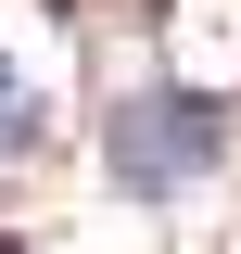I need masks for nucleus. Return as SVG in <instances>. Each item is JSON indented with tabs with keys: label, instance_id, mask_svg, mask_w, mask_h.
<instances>
[{
	"label": "nucleus",
	"instance_id": "nucleus-1",
	"mask_svg": "<svg viewBox=\"0 0 241 254\" xmlns=\"http://www.w3.org/2000/svg\"><path fill=\"white\" fill-rule=\"evenodd\" d=\"M229 165V102L216 89H115L102 102V178L127 203H190Z\"/></svg>",
	"mask_w": 241,
	"mask_h": 254
},
{
	"label": "nucleus",
	"instance_id": "nucleus-2",
	"mask_svg": "<svg viewBox=\"0 0 241 254\" xmlns=\"http://www.w3.org/2000/svg\"><path fill=\"white\" fill-rule=\"evenodd\" d=\"M38 127H51L38 76H13V64H0V165H26V153H38Z\"/></svg>",
	"mask_w": 241,
	"mask_h": 254
}]
</instances>
